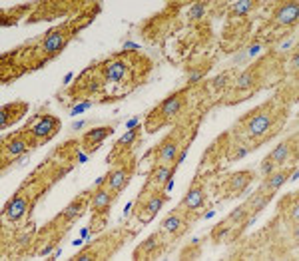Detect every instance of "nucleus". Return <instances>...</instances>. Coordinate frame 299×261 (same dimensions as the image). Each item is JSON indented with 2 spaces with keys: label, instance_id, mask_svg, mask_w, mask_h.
<instances>
[{
  "label": "nucleus",
  "instance_id": "obj_1",
  "mask_svg": "<svg viewBox=\"0 0 299 261\" xmlns=\"http://www.w3.org/2000/svg\"><path fill=\"white\" fill-rule=\"evenodd\" d=\"M58 130H60V120L50 116V114H42L40 118H36L28 126L24 138H28L30 146H34V144H42V142L50 140L52 136L58 134Z\"/></svg>",
  "mask_w": 299,
  "mask_h": 261
},
{
  "label": "nucleus",
  "instance_id": "obj_17",
  "mask_svg": "<svg viewBox=\"0 0 299 261\" xmlns=\"http://www.w3.org/2000/svg\"><path fill=\"white\" fill-rule=\"evenodd\" d=\"M126 74V66L122 62H110L106 66V78L108 80H122Z\"/></svg>",
  "mask_w": 299,
  "mask_h": 261
},
{
  "label": "nucleus",
  "instance_id": "obj_13",
  "mask_svg": "<svg viewBox=\"0 0 299 261\" xmlns=\"http://www.w3.org/2000/svg\"><path fill=\"white\" fill-rule=\"evenodd\" d=\"M24 112H26V104H12V106H6V108L2 110V120H0V124L6 120V116H10V120H8V124H10V122L18 120Z\"/></svg>",
  "mask_w": 299,
  "mask_h": 261
},
{
  "label": "nucleus",
  "instance_id": "obj_26",
  "mask_svg": "<svg viewBox=\"0 0 299 261\" xmlns=\"http://www.w3.org/2000/svg\"><path fill=\"white\" fill-rule=\"evenodd\" d=\"M273 167H275V163H273L271 160H269V158H267L266 162H264V165H262V171H264V173H269V171H271Z\"/></svg>",
  "mask_w": 299,
  "mask_h": 261
},
{
  "label": "nucleus",
  "instance_id": "obj_2",
  "mask_svg": "<svg viewBox=\"0 0 299 261\" xmlns=\"http://www.w3.org/2000/svg\"><path fill=\"white\" fill-rule=\"evenodd\" d=\"M184 94L182 92H178V94H174L172 98H167L156 112H154V116H150V118H160L158 122H156V126L154 128H158V126H162V124H166L167 120H172V118H176L178 116V112L182 110V106H184Z\"/></svg>",
  "mask_w": 299,
  "mask_h": 261
},
{
  "label": "nucleus",
  "instance_id": "obj_19",
  "mask_svg": "<svg viewBox=\"0 0 299 261\" xmlns=\"http://www.w3.org/2000/svg\"><path fill=\"white\" fill-rule=\"evenodd\" d=\"M285 178H287V173L285 171H279V173H273L271 178H269V182L266 184V188L269 192H273V190H277L283 182H285Z\"/></svg>",
  "mask_w": 299,
  "mask_h": 261
},
{
  "label": "nucleus",
  "instance_id": "obj_25",
  "mask_svg": "<svg viewBox=\"0 0 299 261\" xmlns=\"http://www.w3.org/2000/svg\"><path fill=\"white\" fill-rule=\"evenodd\" d=\"M201 12H203V4H196V6L192 8V12H190V18H196Z\"/></svg>",
  "mask_w": 299,
  "mask_h": 261
},
{
  "label": "nucleus",
  "instance_id": "obj_5",
  "mask_svg": "<svg viewBox=\"0 0 299 261\" xmlns=\"http://www.w3.org/2000/svg\"><path fill=\"white\" fill-rule=\"evenodd\" d=\"M299 4L297 2H287L275 10V22L277 24H293L297 20Z\"/></svg>",
  "mask_w": 299,
  "mask_h": 261
},
{
  "label": "nucleus",
  "instance_id": "obj_18",
  "mask_svg": "<svg viewBox=\"0 0 299 261\" xmlns=\"http://www.w3.org/2000/svg\"><path fill=\"white\" fill-rule=\"evenodd\" d=\"M287 154H289V142H285V144H281L277 150H273V152L269 154V160L275 163H281L287 158Z\"/></svg>",
  "mask_w": 299,
  "mask_h": 261
},
{
  "label": "nucleus",
  "instance_id": "obj_16",
  "mask_svg": "<svg viewBox=\"0 0 299 261\" xmlns=\"http://www.w3.org/2000/svg\"><path fill=\"white\" fill-rule=\"evenodd\" d=\"M249 182H251V173L249 171H239V173H235L232 180H230V186H232V190L239 192V190L247 188Z\"/></svg>",
  "mask_w": 299,
  "mask_h": 261
},
{
  "label": "nucleus",
  "instance_id": "obj_21",
  "mask_svg": "<svg viewBox=\"0 0 299 261\" xmlns=\"http://www.w3.org/2000/svg\"><path fill=\"white\" fill-rule=\"evenodd\" d=\"M251 86H253V72H247V74L239 76L237 82H235L237 90H245V88H251Z\"/></svg>",
  "mask_w": 299,
  "mask_h": 261
},
{
  "label": "nucleus",
  "instance_id": "obj_3",
  "mask_svg": "<svg viewBox=\"0 0 299 261\" xmlns=\"http://www.w3.org/2000/svg\"><path fill=\"white\" fill-rule=\"evenodd\" d=\"M271 120H273V114H271V112H267V110L262 112V110H260L258 114H253V116L247 120V124H245V134H247L249 138H262V136L271 128Z\"/></svg>",
  "mask_w": 299,
  "mask_h": 261
},
{
  "label": "nucleus",
  "instance_id": "obj_12",
  "mask_svg": "<svg viewBox=\"0 0 299 261\" xmlns=\"http://www.w3.org/2000/svg\"><path fill=\"white\" fill-rule=\"evenodd\" d=\"M112 201V192L110 190H98L94 197H92V209L100 211V209H106Z\"/></svg>",
  "mask_w": 299,
  "mask_h": 261
},
{
  "label": "nucleus",
  "instance_id": "obj_10",
  "mask_svg": "<svg viewBox=\"0 0 299 261\" xmlns=\"http://www.w3.org/2000/svg\"><path fill=\"white\" fill-rule=\"evenodd\" d=\"M112 128L110 126H104V128H94V130H90L86 136H84V144H88V146H96L100 144L102 140H106L110 134H112Z\"/></svg>",
  "mask_w": 299,
  "mask_h": 261
},
{
  "label": "nucleus",
  "instance_id": "obj_24",
  "mask_svg": "<svg viewBox=\"0 0 299 261\" xmlns=\"http://www.w3.org/2000/svg\"><path fill=\"white\" fill-rule=\"evenodd\" d=\"M251 6H253V2H249V0H245V2H235V4H233V12H237V14H245Z\"/></svg>",
  "mask_w": 299,
  "mask_h": 261
},
{
  "label": "nucleus",
  "instance_id": "obj_8",
  "mask_svg": "<svg viewBox=\"0 0 299 261\" xmlns=\"http://www.w3.org/2000/svg\"><path fill=\"white\" fill-rule=\"evenodd\" d=\"M176 154H178V144L172 142V140L164 142L160 146V150H158V162H160L158 165H167V163L176 158Z\"/></svg>",
  "mask_w": 299,
  "mask_h": 261
},
{
  "label": "nucleus",
  "instance_id": "obj_7",
  "mask_svg": "<svg viewBox=\"0 0 299 261\" xmlns=\"http://www.w3.org/2000/svg\"><path fill=\"white\" fill-rule=\"evenodd\" d=\"M128 178H130V173H128V169L126 167H118V169H114L112 173H108V178H106V184H108V190L114 194V192H120V190H124V186L128 184Z\"/></svg>",
  "mask_w": 299,
  "mask_h": 261
},
{
  "label": "nucleus",
  "instance_id": "obj_4",
  "mask_svg": "<svg viewBox=\"0 0 299 261\" xmlns=\"http://www.w3.org/2000/svg\"><path fill=\"white\" fill-rule=\"evenodd\" d=\"M162 203H164V196H162V194H160V196H150L148 199H144V201L140 203V207H138V218H140L142 222H150V220L160 211Z\"/></svg>",
  "mask_w": 299,
  "mask_h": 261
},
{
  "label": "nucleus",
  "instance_id": "obj_9",
  "mask_svg": "<svg viewBox=\"0 0 299 261\" xmlns=\"http://www.w3.org/2000/svg\"><path fill=\"white\" fill-rule=\"evenodd\" d=\"M201 203H203V192H201V188L194 186V188L188 192L186 199H184V207L190 209V211H196L198 207H201Z\"/></svg>",
  "mask_w": 299,
  "mask_h": 261
},
{
  "label": "nucleus",
  "instance_id": "obj_11",
  "mask_svg": "<svg viewBox=\"0 0 299 261\" xmlns=\"http://www.w3.org/2000/svg\"><path fill=\"white\" fill-rule=\"evenodd\" d=\"M24 211H26V199H24V197L12 199L10 205L6 207V213H8L10 220H20V218L24 215Z\"/></svg>",
  "mask_w": 299,
  "mask_h": 261
},
{
  "label": "nucleus",
  "instance_id": "obj_20",
  "mask_svg": "<svg viewBox=\"0 0 299 261\" xmlns=\"http://www.w3.org/2000/svg\"><path fill=\"white\" fill-rule=\"evenodd\" d=\"M169 167L167 165H158L156 169H154V176H152V182H156V184H164L167 178H169Z\"/></svg>",
  "mask_w": 299,
  "mask_h": 261
},
{
  "label": "nucleus",
  "instance_id": "obj_22",
  "mask_svg": "<svg viewBox=\"0 0 299 261\" xmlns=\"http://www.w3.org/2000/svg\"><path fill=\"white\" fill-rule=\"evenodd\" d=\"M80 209H82V201H74L72 205H68L66 209H64L62 218L64 220H74L76 215H80Z\"/></svg>",
  "mask_w": 299,
  "mask_h": 261
},
{
  "label": "nucleus",
  "instance_id": "obj_14",
  "mask_svg": "<svg viewBox=\"0 0 299 261\" xmlns=\"http://www.w3.org/2000/svg\"><path fill=\"white\" fill-rule=\"evenodd\" d=\"M28 146H30V142H26L24 138H16V140L8 142L4 148H6V154L8 156H18V154H24L28 150Z\"/></svg>",
  "mask_w": 299,
  "mask_h": 261
},
{
  "label": "nucleus",
  "instance_id": "obj_23",
  "mask_svg": "<svg viewBox=\"0 0 299 261\" xmlns=\"http://www.w3.org/2000/svg\"><path fill=\"white\" fill-rule=\"evenodd\" d=\"M136 136H138V130L128 132V134H126V136H124V138H122V140H120V142L116 144V152H118V150H122L124 146H128V144H130V142L134 140V138H136Z\"/></svg>",
  "mask_w": 299,
  "mask_h": 261
},
{
  "label": "nucleus",
  "instance_id": "obj_6",
  "mask_svg": "<svg viewBox=\"0 0 299 261\" xmlns=\"http://www.w3.org/2000/svg\"><path fill=\"white\" fill-rule=\"evenodd\" d=\"M66 32L60 28V30H54V32H50L46 36V40H44V44H42V50L48 54V56H52V54H56L62 46H64V42H66Z\"/></svg>",
  "mask_w": 299,
  "mask_h": 261
},
{
  "label": "nucleus",
  "instance_id": "obj_15",
  "mask_svg": "<svg viewBox=\"0 0 299 261\" xmlns=\"http://www.w3.org/2000/svg\"><path fill=\"white\" fill-rule=\"evenodd\" d=\"M184 220L178 215V213H174V215H169L166 222L162 224V231H166V233H178L180 229H184Z\"/></svg>",
  "mask_w": 299,
  "mask_h": 261
},
{
  "label": "nucleus",
  "instance_id": "obj_27",
  "mask_svg": "<svg viewBox=\"0 0 299 261\" xmlns=\"http://www.w3.org/2000/svg\"><path fill=\"white\" fill-rule=\"evenodd\" d=\"M228 80V74H222L220 78H216L213 80V88H220V86H224V82Z\"/></svg>",
  "mask_w": 299,
  "mask_h": 261
}]
</instances>
